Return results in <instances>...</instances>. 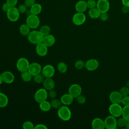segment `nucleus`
<instances>
[{
  "mask_svg": "<svg viewBox=\"0 0 129 129\" xmlns=\"http://www.w3.org/2000/svg\"><path fill=\"white\" fill-rule=\"evenodd\" d=\"M96 8L101 13H107L110 9V3L108 0H98Z\"/></svg>",
  "mask_w": 129,
  "mask_h": 129,
  "instance_id": "obj_10",
  "label": "nucleus"
},
{
  "mask_svg": "<svg viewBox=\"0 0 129 129\" xmlns=\"http://www.w3.org/2000/svg\"><path fill=\"white\" fill-rule=\"evenodd\" d=\"M35 129H47V127L43 124H38L34 126Z\"/></svg>",
  "mask_w": 129,
  "mask_h": 129,
  "instance_id": "obj_47",
  "label": "nucleus"
},
{
  "mask_svg": "<svg viewBox=\"0 0 129 129\" xmlns=\"http://www.w3.org/2000/svg\"><path fill=\"white\" fill-rule=\"evenodd\" d=\"M82 89L81 86L78 84H73L71 85L68 89V93L70 94L74 98H76L81 94Z\"/></svg>",
  "mask_w": 129,
  "mask_h": 129,
  "instance_id": "obj_11",
  "label": "nucleus"
},
{
  "mask_svg": "<svg viewBox=\"0 0 129 129\" xmlns=\"http://www.w3.org/2000/svg\"><path fill=\"white\" fill-rule=\"evenodd\" d=\"M99 65V61L97 59L91 58L86 61L85 67L89 71H94L98 69Z\"/></svg>",
  "mask_w": 129,
  "mask_h": 129,
  "instance_id": "obj_14",
  "label": "nucleus"
},
{
  "mask_svg": "<svg viewBox=\"0 0 129 129\" xmlns=\"http://www.w3.org/2000/svg\"><path fill=\"white\" fill-rule=\"evenodd\" d=\"M6 3L10 7H14L17 4L18 0H7Z\"/></svg>",
  "mask_w": 129,
  "mask_h": 129,
  "instance_id": "obj_45",
  "label": "nucleus"
},
{
  "mask_svg": "<svg viewBox=\"0 0 129 129\" xmlns=\"http://www.w3.org/2000/svg\"><path fill=\"white\" fill-rule=\"evenodd\" d=\"M10 8L11 7L8 5V4L6 2L4 4H3V5H2V7L3 11L6 12V13L8 12V11L10 9Z\"/></svg>",
  "mask_w": 129,
  "mask_h": 129,
  "instance_id": "obj_46",
  "label": "nucleus"
},
{
  "mask_svg": "<svg viewBox=\"0 0 129 129\" xmlns=\"http://www.w3.org/2000/svg\"><path fill=\"white\" fill-rule=\"evenodd\" d=\"M50 30H51V29L49 26L44 25L41 27V28H40L39 31L42 34L43 36H45L50 34Z\"/></svg>",
  "mask_w": 129,
  "mask_h": 129,
  "instance_id": "obj_32",
  "label": "nucleus"
},
{
  "mask_svg": "<svg viewBox=\"0 0 129 129\" xmlns=\"http://www.w3.org/2000/svg\"><path fill=\"white\" fill-rule=\"evenodd\" d=\"M126 121H127L123 117H122L121 118H119L117 120V125L118 126H119L120 127H125Z\"/></svg>",
  "mask_w": 129,
  "mask_h": 129,
  "instance_id": "obj_37",
  "label": "nucleus"
},
{
  "mask_svg": "<svg viewBox=\"0 0 129 129\" xmlns=\"http://www.w3.org/2000/svg\"><path fill=\"white\" fill-rule=\"evenodd\" d=\"M76 100H77V102L79 103V104H84V103H85L86 101V97L84 96V95H79L78 97H77L76 98Z\"/></svg>",
  "mask_w": 129,
  "mask_h": 129,
  "instance_id": "obj_39",
  "label": "nucleus"
},
{
  "mask_svg": "<svg viewBox=\"0 0 129 129\" xmlns=\"http://www.w3.org/2000/svg\"><path fill=\"white\" fill-rule=\"evenodd\" d=\"M119 92L122 97L128 96L129 95V88L127 86L122 87L120 89Z\"/></svg>",
  "mask_w": 129,
  "mask_h": 129,
  "instance_id": "obj_35",
  "label": "nucleus"
},
{
  "mask_svg": "<svg viewBox=\"0 0 129 129\" xmlns=\"http://www.w3.org/2000/svg\"><path fill=\"white\" fill-rule=\"evenodd\" d=\"M121 103L124 106L128 105H129V96L128 95L126 96L122 97Z\"/></svg>",
  "mask_w": 129,
  "mask_h": 129,
  "instance_id": "obj_44",
  "label": "nucleus"
},
{
  "mask_svg": "<svg viewBox=\"0 0 129 129\" xmlns=\"http://www.w3.org/2000/svg\"><path fill=\"white\" fill-rule=\"evenodd\" d=\"M8 103L9 99L7 96L4 93L0 92V107H5L7 106Z\"/></svg>",
  "mask_w": 129,
  "mask_h": 129,
  "instance_id": "obj_26",
  "label": "nucleus"
},
{
  "mask_svg": "<svg viewBox=\"0 0 129 129\" xmlns=\"http://www.w3.org/2000/svg\"><path fill=\"white\" fill-rule=\"evenodd\" d=\"M45 79V77L42 74V73L38 74L35 76H34V81L37 83V84H40L43 83L44 80Z\"/></svg>",
  "mask_w": 129,
  "mask_h": 129,
  "instance_id": "obj_33",
  "label": "nucleus"
},
{
  "mask_svg": "<svg viewBox=\"0 0 129 129\" xmlns=\"http://www.w3.org/2000/svg\"><path fill=\"white\" fill-rule=\"evenodd\" d=\"M3 82L6 84H11L15 80L14 75L10 71L3 72L1 74Z\"/></svg>",
  "mask_w": 129,
  "mask_h": 129,
  "instance_id": "obj_16",
  "label": "nucleus"
},
{
  "mask_svg": "<svg viewBox=\"0 0 129 129\" xmlns=\"http://www.w3.org/2000/svg\"><path fill=\"white\" fill-rule=\"evenodd\" d=\"M42 9V6L40 4L35 3L30 8V11L32 14L38 15L41 12Z\"/></svg>",
  "mask_w": 129,
  "mask_h": 129,
  "instance_id": "obj_24",
  "label": "nucleus"
},
{
  "mask_svg": "<svg viewBox=\"0 0 129 129\" xmlns=\"http://www.w3.org/2000/svg\"><path fill=\"white\" fill-rule=\"evenodd\" d=\"M85 66V63L82 60H78L75 63V67L77 70H82L83 69Z\"/></svg>",
  "mask_w": 129,
  "mask_h": 129,
  "instance_id": "obj_34",
  "label": "nucleus"
},
{
  "mask_svg": "<svg viewBox=\"0 0 129 129\" xmlns=\"http://www.w3.org/2000/svg\"><path fill=\"white\" fill-rule=\"evenodd\" d=\"M50 104L51 107H53L55 109H58L62 105L61 102L60 101V100H58L55 98L52 99V100L50 102Z\"/></svg>",
  "mask_w": 129,
  "mask_h": 129,
  "instance_id": "obj_30",
  "label": "nucleus"
},
{
  "mask_svg": "<svg viewBox=\"0 0 129 129\" xmlns=\"http://www.w3.org/2000/svg\"><path fill=\"white\" fill-rule=\"evenodd\" d=\"M100 14H101L100 12L98 10V9L96 7L89 9L88 12L89 16L91 19H93L99 18L100 16Z\"/></svg>",
  "mask_w": 129,
  "mask_h": 129,
  "instance_id": "obj_23",
  "label": "nucleus"
},
{
  "mask_svg": "<svg viewBox=\"0 0 129 129\" xmlns=\"http://www.w3.org/2000/svg\"><path fill=\"white\" fill-rule=\"evenodd\" d=\"M125 127L126 128H127V129H129V121H126V123Z\"/></svg>",
  "mask_w": 129,
  "mask_h": 129,
  "instance_id": "obj_50",
  "label": "nucleus"
},
{
  "mask_svg": "<svg viewBox=\"0 0 129 129\" xmlns=\"http://www.w3.org/2000/svg\"><path fill=\"white\" fill-rule=\"evenodd\" d=\"M35 3V0H25L24 1V4L27 8H30Z\"/></svg>",
  "mask_w": 129,
  "mask_h": 129,
  "instance_id": "obj_42",
  "label": "nucleus"
},
{
  "mask_svg": "<svg viewBox=\"0 0 129 129\" xmlns=\"http://www.w3.org/2000/svg\"><path fill=\"white\" fill-rule=\"evenodd\" d=\"M29 64V62L27 58L21 57L19 58L17 61L16 67L17 70L22 73L28 70Z\"/></svg>",
  "mask_w": 129,
  "mask_h": 129,
  "instance_id": "obj_7",
  "label": "nucleus"
},
{
  "mask_svg": "<svg viewBox=\"0 0 129 129\" xmlns=\"http://www.w3.org/2000/svg\"><path fill=\"white\" fill-rule=\"evenodd\" d=\"M105 128L107 129H115L117 126V120L116 117L110 115L107 116L104 120Z\"/></svg>",
  "mask_w": 129,
  "mask_h": 129,
  "instance_id": "obj_8",
  "label": "nucleus"
},
{
  "mask_svg": "<svg viewBox=\"0 0 129 129\" xmlns=\"http://www.w3.org/2000/svg\"><path fill=\"white\" fill-rule=\"evenodd\" d=\"M121 11L123 14L128 13L129 12V7L125 6H123L121 8Z\"/></svg>",
  "mask_w": 129,
  "mask_h": 129,
  "instance_id": "obj_48",
  "label": "nucleus"
},
{
  "mask_svg": "<svg viewBox=\"0 0 129 129\" xmlns=\"http://www.w3.org/2000/svg\"><path fill=\"white\" fill-rule=\"evenodd\" d=\"M91 126L93 129H104L105 128L104 120L99 117L95 118L92 121Z\"/></svg>",
  "mask_w": 129,
  "mask_h": 129,
  "instance_id": "obj_18",
  "label": "nucleus"
},
{
  "mask_svg": "<svg viewBox=\"0 0 129 129\" xmlns=\"http://www.w3.org/2000/svg\"><path fill=\"white\" fill-rule=\"evenodd\" d=\"M3 78H2V77L1 76V75L0 74V85L3 83Z\"/></svg>",
  "mask_w": 129,
  "mask_h": 129,
  "instance_id": "obj_51",
  "label": "nucleus"
},
{
  "mask_svg": "<svg viewBox=\"0 0 129 129\" xmlns=\"http://www.w3.org/2000/svg\"><path fill=\"white\" fill-rule=\"evenodd\" d=\"M20 14L18 8L11 7L7 12V16L10 21L14 22L17 21L19 19Z\"/></svg>",
  "mask_w": 129,
  "mask_h": 129,
  "instance_id": "obj_6",
  "label": "nucleus"
},
{
  "mask_svg": "<svg viewBox=\"0 0 129 129\" xmlns=\"http://www.w3.org/2000/svg\"><path fill=\"white\" fill-rule=\"evenodd\" d=\"M21 77L23 81L25 82H29L31 80L32 75L28 71H26L21 73Z\"/></svg>",
  "mask_w": 129,
  "mask_h": 129,
  "instance_id": "obj_28",
  "label": "nucleus"
},
{
  "mask_svg": "<svg viewBox=\"0 0 129 129\" xmlns=\"http://www.w3.org/2000/svg\"><path fill=\"white\" fill-rule=\"evenodd\" d=\"M36 53L40 56H44L46 55L48 52V47L43 42L39 43L36 46Z\"/></svg>",
  "mask_w": 129,
  "mask_h": 129,
  "instance_id": "obj_17",
  "label": "nucleus"
},
{
  "mask_svg": "<svg viewBox=\"0 0 129 129\" xmlns=\"http://www.w3.org/2000/svg\"><path fill=\"white\" fill-rule=\"evenodd\" d=\"M48 97V92L45 88H40L34 94V99L38 103L46 100Z\"/></svg>",
  "mask_w": 129,
  "mask_h": 129,
  "instance_id": "obj_5",
  "label": "nucleus"
},
{
  "mask_svg": "<svg viewBox=\"0 0 129 129\" xmlns=\"http://www.w3.org/2000/svg\"><path fill=\"white\" fill-rule=\"evenodd\" d=\"M87 5L88 8L89 9L96 7L97 2L95 0H88L87 2Z\"/></svg>",
  "mask_w": 129,
  "mask_h": 129,
  "instance_id": "obj_38",
  "label": "nucleus"
},
{
  "mask_svg": "<svg viewBox=\"0 0 129 129\" xmlns=\"http://www.w3.org/2000/svg\"><path fill=\"white\" fill-rule=\"evenodd\" d=\"M26 24L31 29H36L40 25V21L37 15L31 14L27 16L26 21Z\"/></svg>",
  "mask_w": 129,
  "mask_h": 129,
  "instance_id": "obj_3",
  "label": "nucleus"
},
{
  "mask_svg": "<svg viewBox=\"0 0 129 129\" xmlns=\"http://www.w3.org/2000/svg\"><path fill=\"white\" fill-rule=\"evenodd\" d=\"M55 69L53 66L51 64H46L42 69L41 73L46 78H52L54 75Z\"/></svg>",
  "mask_w": 129,
  "mask_h": 129,
  "instance_id": "obj_13",
  "label": "nucleus"
},
{
  "mask_svg": "<svg viewBox=\"0 0 129 129\" xmlns=\"http://www.w3.org/2000/svg\"><path fill=\"white\" fill-rule=\"evenodd\" d=\"M30 27L26 23L22 24L19 28L20 33L23 36H28L30 32Z\"/></svg>",
  "mask_w": 129,
  "mask_h": 129,
  "instance_id": "obj_25",
  "label": "nucleus"
},
{
  "mask_svg": "<svg viewBox=\"0 0 129 129\" xmlns=\"http://www.w3.org/2000/svg\"><path fill=\"white\" fill-rule=\"evenodd\" d=\"M87 2L84 0H80L77 2L75 5V10L77 12L84 13L87 9Z\"/></svg>",
  "mask_w": 129,
  "mask_h": 129,
  "instance_id": "obj_20",
  "label": "nucleus"
},
{
  "mask_svg": "<svg viewBox=\"0 0 129 129\" xmlns=\"http://www.w3.org/2000/svg\"><path fill=\"white\" fill-rule=\"evenodd\" d=\"M22 127L24 129H33L34 128V125L30 121H26L23 123Z\"/></svg>",
  "mask_w": 129,
  "mask_h": 129,
  "instance_id": "obj_36",
  "label": "nucleus"
},
{
  "mask_svg": "<svg viewBox=\"0 0 129 129\" xmlns=\"http://www.w3.org/2000/svg\"><path fill=\"white\" fill-rule=\"evenodd\" d=\"M121 116L126 121H129V105L124 106L122 108V113Z\"/></svg>",
  "mask_w": 129,
  "mask_h": 129,
  "instance_id": "obj_31",
  "label": "nucleus"
},
{
  "mask_svg": "<svg viewBox=\"0 0 129 129\" xmlns=\"http://www.w3.org/2000/svg\"><path fill=\"white\" fill-rule=\"evenodd\" d=\"M126 86H127L129 88V80L127 81V82L126 83Z\"/></svg>",
  "mask_w": 129,
  "mask_h": 129,
  "instance_id": "obj_52",
  "label": "nucleus"
},
{
  "mask_svg": "<svg viewBox=\"0 0 129 129\" xmlns=\"http://www.w3.org/2000/svg\"><path fill=\"white\" fill-rule=\"evenodd\" d=\"M44 88L47 90L53 89L55 87V82L51 78H46L43 82Z\"/></svg>",
  "mask_w": 129,
  "mask_h": 129,
  "instance_id": "obj_22",
  "label": "nucleus"
},
{
  "mask_svg": "<svg viewBox=\"0 0 129 129\" xmlns=\"http://www.w3.org/2000/svg\"><path fill=\"white\" fill-rule=\"evenodd\" d=\"M123 6H125L129 7V0H121Z\"/></svg>",
  "mask_w": 129,
  "mask_h": 129,
  "instance_id": "obj_49",
  "label": "nucleus"
},
{
  "mask_svg": "<svg viewBox=\"0 0 129 129\" xmlns=\"http://www.w3.org/2000/svg\"><path fill=\"white\" fill-rule=\"evenodd\" d=\"M57 95V93L56 92L53 90V89H51L49 90L48 92V97H49L51 99H54L56 98Z\"/></svg>",
  "mask_w": 129,
  "mask_h": 129,
  "instance_id": "obj_41",
  "label": "nucleus"
},
{
  "mask_svg": "<svg viewBox=\"0 0 129 129\" xmlns=\"http://www.w3.org/2000/svg\"><path fill=\"white\" fill-rule=\"evenodd\" d=\"M74 98L68 93L62 95L61 96L60 100L62 105L68 106L71 105L73 102Z\"/></svg>",
  "mask_w": 129,
  "mask_h": 129,
  "instance_id": "obj_21",
  "label": "nucleus"
},
{
  "mask_svg": "<svg viewBox=\"0 0 129 129\" xmlns=\"http://www.w3.org/2000/svg\"><path fill=\"white\" fill-rule=\"evenodd\" d=\"M109 98L112 103L120 104L121 103L122 96L119 91H114L110 93Z\"/></svg>",
  "mask_w": 129,
  "mask_h": 129,
  "instance_id": "obj_15",
  "label": "nucleus"
},
{
  "mask_svg": "<svg viewBox=\"0 0 129 129\" xmlns=\"http://www.w3.org/2000/svg\"><path fill=\"white\" fill-rule=\"evenodd\" d=\"M57 115L62 120L68 121L71 118V111L67 105H63L58 109Z\"/></svg>",
  "mask_w": 129,
  "mask_h": 129,
  "instance_id": "obj_2",
  "label": "nucleus"
},
{
  "mask_svg": "<svg viewBox=\"0 0 129 129\" xmlns=\"http://www.w3.org/2000/svg\"><path fill=\"white\" fill-rule=\"evenodd\" d=\"M18 9L20 13L24 14V13H25L26 12V11H27V7L24 4H21L18 6Z\"/></svg>",
  "mask_w": 129,
  "mask_h": 129,
  "instance_id": "obj_40",
  "label": "nucleus"
},
{
  "mask_svg": "<svg viewBox=\"0 0 129 129\" xmlns=\"http://www.w3.org/2000/svg\"><path fill=\"white\" fill-rule=\"evenodd\" d=\"M42 69L41 66L39 63L35 62L30 63L27 71L32 75V76H34L38 74L41 73Z\"/></svg>",
  "mask_w": 129,
  "mask_h": 129,
  "instance_id": "obj_12",
  "label": "nucleus"
},
{
  "mask_svg": "<svg viewBox=\"0 0 129 129\" xmlns=\"http://www.w3.org/2000/svg\"><path fill=\"white\" fill-rule=\"evenodd\" d=\"M44 36L38 30H33L30 31L27 36V39L28 41L33 44L37 45L42 42Z\"/></svg>",
  "mask_w": 129,
  "mask_h": 129,
  "instance_id": "obj_1",
  "label": "nucleus"
},
{
  "mask_svg": "<svg viewBox=\"0 0 129 129\" xmlns=\"http://www.w3.org/2000/svg\"><path fill=\"white\" fill-rule=\"evenodd\" d=\"M57 69L58 71L61 74L65 73L68 70V66L64 62H59L57 65Z\"/></svg>",
  "mask_w": 129,
  "mask_h": 129,
  "instance_id": "obj_29",
  "label": "nucleus"
},
{
  "mask_svg": "<svg viewBox=\"0 0 129 129\" xmlns=\"http://www.w3.org/2000/svg\"><path fill=\"white\" fill-rule=\"evenodd\" d=\"M42 42L47 47H50L55 44V38L53 35L49 34L44 36Z\"/></svg>",
  "mask_w": 129,
  "mask_h": 129,
  "instance_id": "obj_19",
  "label": "nucleus"
},
{
  "mask_svg": "<svg viewBox=\"0 0 129 129\" xmlns=\"http://www.w3.org/2000/svg\"><path fill=\"white\" fill-rule=\"evenodd\" d=\"M39 108L42 111H48L50 110L51 108L50 102L45 100L39 103Z\"/></svg>",
  "mask_w": 129,
  "mask_h": 129,
  "instance_id": "obj_27",
  "label": "nucleus"
},
{
  "mask_svg": "<svg viewBox=\"0 0 129 129\" xmlns=\"http://www.w3.org/2000/svg\"><path fill=\"white\" fill-rule=\"evenodd\" d=\"M86 19V17L84 13L77 12L73 15L72 21L75 25L80 26L85 23Z\"/></svg>",
  "mask_w": 129,
  "mask_h": 129,
  "instance_id": "obj_9",
  "label": "nucleus"
},
{
  "mask_svg": "<svg viewBox=\"0 0 129 129\" xmlns=\"http://www.w3.org/2000/svg\"><path fill=\"white\" fill-rule=\"evenodd\" d=\"M122 106L120 104L112 103L109 107L108 110L110 115L116 117H119L122 115Z\"/></svg>",
  "mask_w": 129,
  "mask_h": 129,
  "instance_id": "obj_4",
  "label": "nucleus"
},
{
  "mask_svg": "<svg viewBox=\"0 0 129 129\" xmlns=\"http://www.w3.org/2000/svg\"><path fill=\"white\" fill-rule=\"evenodd\" d=\"M99 18L100 20L102 21H107L109 18V15L107 13H101L100 16L99 17Z\"/></svg>",
  "mask_w": 129,
  "mask_h": 129,
  "instance_id": "obj_43",
  "label": "nucleus"
}]
</instances>
